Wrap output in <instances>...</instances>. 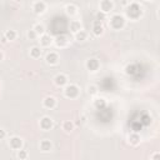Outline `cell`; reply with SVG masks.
<instances>
[{"mask_svg":"<svg viewBox=\"0 0 160 160\" xmlns=\"http://www.w3.org/2000/svg\"><path fill=\"white\" fill-rule=\"evenodd\" d=\"M6 136H8V132H6V130H4V129H0V140H4Z\"/></svg>","mask_w":160,"mask_h":160,"instance_id":"4dcf8cb0","label":"cell"},{"mask_svg":"<svg viewBox=\"0 0 160 160\" xmlns=\"http://www.w3.org/2000/svg\"><path fill=\"white\" fill-rule=\"evenodd\" d=\"M74 38H75L76 41L82 42V41H85V40L88 39V32H86L85 30H80V31H78L76 34H74Z\"/></svg>","mask_w":160,"mask_h":160,"instance_id":"603a6c76","label":"cell"},{"mask_svg":"<svg viewBox=\"0 0 160 160\" xmlns=\"http://www.w3.org/2000/svg\"><path fill=\"white\" fill-rule=\"evenodd\" d=\"M2 60H4V52H2L1 50H0V62H1Z\"/></svg>","mask_w":160,"mask_h":160,"instance_id":"1f68e13d","label":"cell"},{"mask_svg":"<svg viewBox=\"0 0 160 160\" xmlns=\"http://www.w3.org/2000/svg\"><path fill=\"white\" fill-rule=\"evenodd\" d=\"M86 91H88V94H89V95L94 96V95H96V94H98L99 88H98L95 84H89V85L86 86Z\"/></svg>","mask_w":160,"mask_h":160,"instance_id":"d4e9b609","label":"cell"},{"mask_svg":"<svg viewBox=\"0 0 160 160\" xmlns=\"http://www.w3.org/2000/svg\"><path fill=\"white\" fill-rule=\"evenodd\" d=\"M1 40H2V42H4V44H6V42H8V41H6V39H5L4 36H2V39H1Z\"/></svg>","mask_w":160,"mask_h":160,"instance_id":"d6a6232c","label":"cell"},{"mask_svg":"<svg viewBox=\"0 0 160 160\" xmlns=\"http://www.w3.org/2000/svg\"><path fill=\"white\" fill-rule=\"evenodd\" d=\"M104 19H105V15H104L102 12L98 11V12H96V21H100V22H101Z\"/></svg>","mask_w":160,"mask_h":160,"instance_id":"f546056e","label":"cell"},{"mask_svg":"<svg viewBox=\"0 0 160 160\" xmlns=\"http://www.w3.org/2000/svg\"><path fill=\"white\" fill-rule=\"evenodd\" d=\"M85 68L89 72H96L99 69H100V61L95 58H90L86 60L85 62Z\"/></svg>","mask_w":160,"mask_h":160,"instance_id":"8992f818","label":"cell"},{"mask_svg":"<svg viewBox=\"0 0 160 160\" xmlns=\"http://www.w3.org/2000/svg\"><path fill=\"white\" fill-rule=\"evenodd\" d=\"M28 155H29L28 151L24 150V149H20V150L16 151V156H18L19 160H26L28 159Z\"/></svg>","mask_w":160,"mask_h":160,"instance_id":"484cf974","label":"cell"},{"mask_svg":"<svg viewBox=\"0 0 160 160\" xmlns=\"http://www.w3.org/2000/svg\"><path fill=\"white\" fill-rule=\"evenodd\" d=\"M64 10H65V14L68 16H75L78 14V6L75 4H71V2L70 4H66L65 8H64Z\"/></svg>","mask_w":160,"mask_h":160,"instance_id":"e0dca14e","label":"cell"},{"mask_svg":"<svg viewBox=\"0 0 160 160\" xmlns=\"http://www.w3.org/2000/svg\"><path fill=\"white\" fill-rule=\"evenodd\" d=\"M106 104L108 102L104 98H96V99H94V102H92V105L96 110H104L106 108Z\"/></svg>","mask_w":160,"mask_h":160,"instance_id":"d6986e66","label":"cell"},{"mask_svg":"<svg viewBox=\"0 0 160 160\" xmlns=\"http://www.w3.org/2000/svg\"><path fill=\"white\" fill-rule=\"evenodd\" d=\"M144 14V10H142V6L136 2V1H132V2H129L126 5V9H125V15L128 19L132 20V21H136L139 20Z\"/></svg>","mask_w":160,"mask_h":160,"instance_id":"6da1fadb","label":"cell"},{"mask_svg":"<svg viewBox=\"0 0 160 160\" xmlns=\"http://www.w3.org/2000/svg\"><path fill=\"white\" fill-rule=\"evenodd\" d=\"M69 29H70V31L72 34H76L78 31L82 30V25H81V22L79 20H71L70 24H69Z\"/></svg>","mask_w":160,"mask_h":160,"instance_id":"ac0fdd59","label":"cell"},{"mask_svg":"<svg viewBox=\"0 0 160 160\" xmlns=\"http://www.w3.org/2000/svg\"><path fill=\"white\" fill-rule=\"evenodd\" d=\"M30 58L32 59H40L41 58V48L40 46H32L30 48Z\"/></svg>","mask_w":160,"mask_h":160,"instance_id":"44dd1931","label":"cell"},{"mask_svg":"<svg viewBox=\"0 0 160 160\" xmlns=\"http://www.w3.org/2000/svg\"><path fill=\"white\" fill-rule=\"evenodd\" d=\"M92 34L95 35V36H101L102 34H104V26H102V24L100 22V21H94V24H92Z\"/></svg>","mask_w":160,"mask_h":160,"instance_id":"9a60e30c","label":"cell"},{"mask_svg":"<svg viewBox=\"0 0 160 160\" xmlns=\"http://www.w3.org/2000/svg\"><path fill=\"white\" fill-rule=\"evenodd\" d=\"M114 6H115L114 1H111V0H101L99 2V11L102 12L104 15H106V14H109V12H111L114 10Z\"/></svg>","mask_w":160,"mask_h":160,"instance_id":"277c9868","label":"cell"},{"mask_svg":"<svg viewBox=\"0 0 160 160\" xmlns=\"http://www.w3.org/2000/svg\"><path fill=\"white\" fill-rule=\"evenodd\" d=\"M61 129H62L66 134H70V132L75 129V124H74L71 120H65V121H62V124H61Z\"/></svg>","mask_w":160,"mask_h":160,"instance_id":"ffe728a7","label":"cell"},{"mask_svg":"<svg viewBox=\"0 0 160 160\" xmlns=\"http://www.w3.org/2000/svg\"><path fill=\"white\" fill-rule=\"evenodd\" d=\"M54 44H55L56 48L64 49V48H66V46L70 44V38H69L66 34H60V35H58V36L54 39Z\"/></svg>","mask_w":160,"mask_h":160,"instance_id":"5b68a950","label":"cell"},{"mask_svg":"<svg viewBox=\"0 0 160 160\" xmlns=\"http://www.w3.org/2000/svg\"><path fill=\"white\" fill-rule=\"evenodd\" d=\"M40 38V46L41 48H49L50 45H52V42H54V39L49 35V34H44V35H41V36H39Z\"/></svg>","mask_w":160,"mask_h":160,"instance_id":"4fadbf2b","label":"cell"},{"mask_svg":"<svg viewBox=\"0 0 160 160\" xmlns=\"http://www.w3.org/2000/svg\"><path fill=\"white\" fill-rule=\"evenodd\" d=\"M46 2L45 1H34L32 2V11L36 14V15H42L45 11H46Z\"/></svg>","mask_w":160,"mask_h":160,"instance_id":"30bf717a","label":"cell"},{"mask_svg":"<svg viewBox=\"0 0 160 160\" xmlns=\"http://www.w3.org/2000/svg\"><path fill=\"white\" fill-rule=\"evenodd\" d=\"M128 140H129V144H130V145H132V146H138V145L140 144V141H141V138H140V135H139L138 132L132 131V132L129 134Z\"/></svg>","mask_w":160,"mask_h":160,"instance_id":"5bb4252c","label":"cell"},{"mask_svg":"<svg viewBox=\"0 0 160 160\" xmlns=\"http://www.w3.org/2000/svg\"><path fill=\"white\" fill-rule=\"evenodd\" d=\"M8 144H9L10 149H12V150H16V151H18V150L22 149L24 141H22V139H21L20 136H16V135H14V136H11V138L9 139Z\"/></svg>","mask_w":160,"mask_h":160,"instance_id":"52a82bcc","label":"cell"},{"mask_svg":"<svg viewBox=\"0 0 160 160\" xmlns=\"http://www.w3.org/2000/svg\"><path fill=\"white\" fill-rule=\"evenodd\" d=\"M56 105H58V100H56V98H54V96H46V98L42 99V106H44L45 109H48V110L55 109Z\"/></svg>","mask_w":160,"mask_h":160,"instance_id":"8fae6325","label":"cell"},{"mask_svg":"<svg viewBox=\"0 0 160 160\" xmlns=\"http://www.w3.org/2000/svg\"><path fill=\"white\" fill-rule=\"evenodd\" d=\"M59 60H60L59 54L55 52V51H50V52H48L46 56H45V61H46V64L50 65V66L56 65V64L59 62Z\"/></svg>","mask_w":160,"mask_h":160,"instance_id":"7c38bea8","label":"cell"},{"mask_svg":"<svg viewBox=\"0 0 160 160\" xmlns=\"http://www.w3.org/2000/svg\"><path fill=\"white\" fill-rule=\"evenodd\" d=\"M126 25V18L121 14H114L110 16L109 21H108V26L111 29V30H115V31H119V30H122Z\"/></svg>","mask_w":160,"mask_h":160,"instance_id":"7a4b0ae2","label":"cell"},{"mask_svg":"<svg viewBox=\"0 0 160 160\" xmlns=\"http://www.w3.org/2000/svg\"><path fill=\"white\" fill-rule=\"evenodd\" d=\"M39 148H40V151H42V152H49V151H51V149H52V142H51L49 139H44V140L40 141Z\"/></svg>","mask_w":160,"mask_h":160,"instance_id":"2e32d148","label":"cell"},{"mask_svg":"<svg viewBox=\"0 0 160 160\" xmlns=\"http://www.w3.org/2000/svg\"><path fill=\"white\" fill-rule=\"evenodd\" d=\"M52 81H54V84H55L58 88H64V86H66V85L69 84V82H68V76H66L65 74H62V72L56 74V75L54 76Z\"/></svg>","mask_w":160,"mask_h":160,"instance_id":"9c48e42d","label":"cell"},{"mask_svg":"<svg viewBox=\"0 0 160 160\" xmlns=\"http://www.w3.org/2000/svg\"><path fill=\"white\" fill-rule=\"evenodd\" d=\"M39 126H40L41 130L49 131V130H51L52 126H54V120H52L50 116H42V118L40 119V121H39Z\"/></svg>","mask_w":160,"mask_h":160,"instance_id":"ba28073f","label":"cell"},{"mask_svg":"<svg viewBox=\"0 0 160 160\" xmlns=\"http://www.w3.org/2000/svg\"><path fill=\"white\" fill-rule=\"evenodd\" d=\"M16 36H18V32L12 29H9L4 32V38L6 39V41H14L16 39Z\"/></svg>","mask_w":160,"mask_h":160,"instance_id":"7402d4cb","label":"cell"},{"mask_svg":"<svg viewBox=\"0 0 160 160\" xmlns=\"http://www.w3.org/2000/svg\"><path fill=\"white\" fill-rule=\"evenodd\" d=\"M150 160H160V152L159 151L152 152L151 156H150Z\"/></svg>","mask_w":160,"mask_h":160,"instance_id":"f1b7e54d","label":"cell"},{"mask_svg":"<svg viewBox=\"0 0 160 160\" xmlns=\"http://www.w3.org/2000/svg\"><path fill=\"white\" fill-rule=\"evenodd\" d=\"M125 72H126L128 75H132V74L135 72V68H134V65H128V66L125 68Z\"/></svg>","mask_w":160,"mask_h":160,"instance_id":"83f0119b","label":"cell"},{"mask_svg":"<svg viewBox=\"0 0 160 160\" xmlns=\"http://www.w3.org/2000/svg\"><path fill=\"white\" fill-rule=\"evenodd\" d=\"M26 38H28L29 40H35V39H38L39 36L36 35V32H35L32 29H30V30H28V32H26Z\"/></svg>","mask_w":160,"mask_h":160,"instance_id":"4316f807","label":"cell"},{"mask_svg":"<svg viewBox=\"0 0 160 160\" xmlns=\"http://www.w3.org/2000/svg\"><path fill=\"white\" fill-rule=\"evenodd\" d=\"M32 30L36 32V35H38V36H41V35H44V34H45V26H44L42 24H40V22L35 24V25L32 26Z\"/></svg>","mask_w":160,"mask_h":160,"instance_id":"cb8c5ba5","label":"cell"},{"mask_svg":"<svg viewBox=\"0 0 160 160\" xmlns=\"http://www.w3.org/2000/svg\"><path fill=\"white\" fill-rule=\"evenodd\" d=\"M0 6H1V1H0Z\"/></svg>","mask_w":160,"mask_h":160,"instance_id":"836d02e7","label":"cell"},{"mask_svg":"<svg viewBox=\"0 0 160 160\" xmlns=\"http://www.w3.org/2000/svg\"><path fill=\"white\" fill-rule=\"evenodd\" d=\"M80 95V88L75 84H68L64 86V96L68 99H78Z\"/></svg>","mask_w":160,"mask_h":160,"instance_id":"3957f363","label":"cell"}]
</instances>
